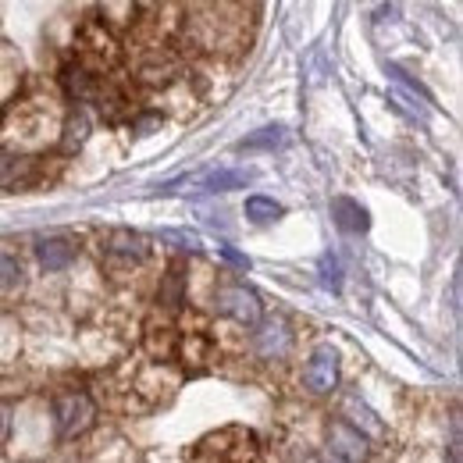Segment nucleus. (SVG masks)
<instances>
[{
  "label": "nucleus",
  "instance_id": "nucleus-13",
  "mask_svg": "<svg viewBox=\"0 0 463 463\" xmlns=\"http://www.w3.org/2000/svg\"><path fill=\"white\" fill-rule=\"evenodd\" d=\"M242 214H246L253 225H271V222H279L286 211H282V203H275L271 196H250L246 207H242Z\"/></svg>",
  "mask_w": 463,
  "mask_h": 463
},
{
  "label": "nucleus",
  "instance_id": "nucleus-14",
  "mask_svg": "<svg viewBox=\"0 0 463 463\" xmlns=\"http://www.w3.org/2000/svg\"><path fill=\"white\" fill-rule=\"evenodd\" d=\"M86 136H90V121L82 115H71L64 121V150H68V154L79 150V146L86 143Z\"/></svg>",
  "mask_w": 463,
  "mask_h": 463
},
{
  "label": "nucleus",
  "instance_id": "nucleus-9",
  "mask_svg": "<svg viewBox=\"0 0 463 463\" xmlns=\"http://www.w3.org/2000/svg\"><path fill=\"white\" fill-rule=\"evenodd\" d=\"M61 79H64L68 97H75V100H86V97H97L100 93V79L93 71H86L82 64H68Z\"/></svg>",
  "mask_w": 463,
  "mask_h": 463
},
{
  "label": "nucleus",
  "instance_id": "nucleus-15",
  "mask_svg": "<svg viewBox=\"0 0 463 463\" xmlns=\"http://www.w3.org/2000/svg\"><path fill=\"white\" fill-rule=\"evenodd\" d=\"M321 286L332 292L343 289V264H339V257H332V253L321 257Z\"/></svg>",
  "mask_w": 463,
  "mask_h": 463
},
{
  "label": "nucleus",
  "instance_id": "nucleus-19",
  "mask_svg": "<svg viewBox=\"0 0 463 463\" xmlns=\"http://www.w3.org/2000/svg\"><path fill=\"white\" fill-rule=\"evenodd\" d=\"M218 253H222V257H225L229 264H235V268H242V271L250 268V257H246V253H239V250H232V246H218Z\"/></svg>",
  "mask_w": 463,
  "mask_h": 463
},
{
  "label": "nucleus",
  "instance_id": "nucleus-8",
  "mask_svg": "<svg viewBox=\"0 0 463 463\" xmlns=\"http://www.w3.org/2000/svg\"><path fill=\"white\" fill-rule=\"evenodd\" d=\"M36 257H40V264H43L47 271H64V268L79 257V250H75L71 239H43V242L36 246Z\"/></svg>",
  "mask_w": 463,
  "mask_h": 463
},
{
  "label": "nucleus",
  "instance_id": "nucleus-6",
  "mask_svg": "<svg viewBox=\"0 0 463 463\" xmlns=\"http://www.w3.org/2000/svg\"><path fill=\"white\" fill-rule=\"evenodd\" d=\"M108 260H121V264H139L146 260V239L132 229H115L108 235V246H104Z\"/></svg>",
  "mask_w": 463,
  "mask_h": 463
},
{
  "label": "nucleus",
  "instance_id": "nucleus-16",
  "mask_svg": "<svg viewBox=\"0 0 463 463\" xmlns=\"http://www.w3.org/2000/svg\"><path fill=\"white\" fill-rule=\"evenodd\" d=\"M346 410H349V413H353V417H349L346 424H353L356 431H360V424H364V428H367L371 435H382V424L374 420V413H371V410H367V406H364V403H356V400H349Z\"/></svg>",
  "mask_w": 463,
  "mask_h": 463
},
{
  "label": "nucleus",
  "instance_id": "nucleus-12",
  "mask_svg": "<svg viewBox=\"0 0 463 463\" xmlns=\"http://www.w3.org/2000/svg\"><path fill=\"white\" fill-rule=\"evenodd\" d=\"M282 143H286V128H282V125H264V128H257L253 136L239 139L235 150H242V154L250 150V154H253V150H275V146H282Z\"/></svg>",
  "mask_w": 463,
  "mask_h": 463
},
{
  "label": "nucleus",
  "instance_id": "nucleus-1",
  "mask_svg": "<svg viewBox=\"0 0 463 463\" xmlns=\"http://www.w3.org/2000/svg\"><path fill=\"white\" fill-rule=\"evenodd\" d=\"M214 307H218V314H225V317L246 325V328H257L260 325V296L250 289V286H242V282L222 286L218 296H214Z\"/></svg>",
  "mask_w": 463,
  "mask_h": 463
},
{
  "label": "nucleus",
  "instance_id": "nucleus-11",
  "mask_svg": "<svg viewBox=\"0 0 463 463\" xmlns=\"http://www.w3.org/2000/svg\"><path fill=\"white\" fill-rule=\"evenodd\" d=\"M253 182V172H235V168H218V172L203 175V189L207 193H229V189H246Z\"/></svg>",
  "mask_w": 463,
  "mask_h": 463
},
{
  "label": "nucleus",
  "instance_id": "nucleus-4",
  "mask_svg": "<svg viewBox=\"0 0 463 463\" xmlns=\"http://www.w3.org/2000/svg\"><path fill=\"white\" fill-rule=\"evenodd\" d=\"M328 453L339 463H364L371 457V442L364 431H356L346 420H332L328 424Z\"/></svg>",
  "mask_w": 463,
  "mask_h": 463
},
{
  "label": "nucleus",
  "instance_id": "nucleus-10",
  "mask_svg": "<svg viewBox=\"0 0 463 463\" xmlns=\"http://www.w3.org/2000/svg\"><path fill=\"white\" fill-rule=\"evenodd\" d=\"M157 303H161L165 310H178V307L185 303V271H182V264H172V268L161 275Z\"/></svg>",
  "mask_w": 463,
  "mask_h": 463
},
{
  "label": "nucleus",
  "instance_id": "nucleus-2",
  "mask_svg": "<svg viewBox=\"0 0 463 463\" xmlns=\"http://www.w3.org/2000/svg\"><path fill=\"white\" fill-rule=\"evenodd\" d=\"M54 417H58L61 439H75V435H82L93 424L97 406H93V400L86 392H64L58 400V406H54Z\"/></svg>",
  "mask_w": 463,
  "mask_h": 463
},
{
  "label": "nucleus",
  "instance_id": "nucleus-20",
  "mask_svg": "<svg viewBox=\"0 0 463 463\" xmlns=\"http://www.w3.org/2000/svg\"><path fill=\"white\" fill-rule=\"evenodd\" d=\"M11 435V406L0 403V442Z\"/></svg>",
  "mask_w": 463,
  "mask_h": 463
},
{
  "label": "nucleus",
  "instance_id": "nucleus-3",
  "mask_svg": "<svg viewBox=\"0 0 463 463\" xmlns=\"http://www.w3.org/2000/svg\"><path fill=\"white\" fill-rule=\"evenodd\" d=\"M303 382H307V389L317 392V396H328V392L339 385V353L328 346V343L314 346L307 367H303Z\"/></svg>",
  "mask_w": 463,
  "mask_h": 463
},
{
  "label": "nucleus",
  "instance_id": "nucleus-18",
  "mask_svg": "<svg viewBox=\"0 0 463 463\" xmlns=\"http://www.w3.org/2000/svg\"><path fill=\"white\" fill-rule=\"evenodd\" d=\"M22 282V264L7 253H0V286H18Z\"/></svg>",
  "mask_w": 463,
  "mask_h": 463
},
{
  "label": "nucleus",
  "instance_id": "nucleus-17",
  "mask_svg": "<svg viewBox=\"0 0 463 463\" xmlns=\"http://www.w3.org/2000/svg\"><path fill=\"white\" fill-rule=\"evenodd\" d=\"M389 79H392V82H400V86H406V90H410L413 97H420V100H428V90H424V86H420L417 79H410V75H406L403 68H400V64H389Z\"/></svg>",
  "mask_w": 463,
  "mask_h": 463
},
{
  "label": "nucleus",
  "instance_id": "nucleus-5",
  "mask_svg": "<svg viewBox=\"0 0 463 463\" xmlns=\"http://www.w3.org/2000/svg\"><path fill=\"white\" fill-rule=\"evenodd\" d=\"M289 349H292V332L282 317H271V321H264L253 332V353L260 360H286Z\"/></svg>",
  "mask_w": 463,
  "mask_h": 463
},
{
  "label": "nucleus",
  "instance_id": "nucleus-7",
  "mask_svg": "<svg viewBox=\"0 0 463 463\" xmlns=\"http://www.w3.org/2000/svg\"><path fill=\"white\" fill-rule=\"evenodd\" d=\"M332 218H335V225L349 235H360V232L371 229V214H367V207H360L356 200H349V196H335L332 200Z\"/></svg>",
  "mask_w": 463,
  "mask_h": 463
}]
</instances>
